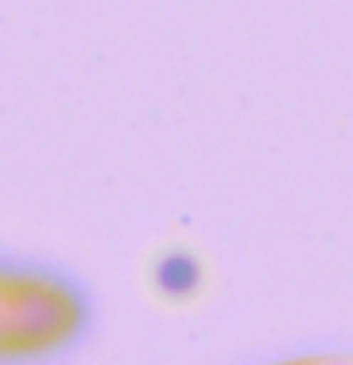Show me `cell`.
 <instances>
[{"label": "cell", "instance_id": "obj_1", "mask_svg": "<svg viewBox=\"0 0 353 365\" xmlns=\"http://www.w3.org/2000/svg\"><path fill=\"white\" fill-rule=\"evenodd\" d=\"M84 327V301L50 274L0 267V361H31L68 346Z\"/></svg>", "mask_w": 353, "mask_h": 365}]
</instances>
